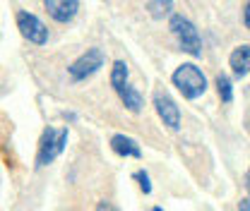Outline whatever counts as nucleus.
<instances>
[{
  "instance_id": "1",
  "label": "nucleus",
  "mask_w": 250,
  "mask_h": 211,
  "mask_svg": "<svg viewBox=\"0 0 250 211\" xmlns=\"http://www.w3.org/2000/svg\"><path fill=\"white\" fill-rule=\"evenodd\" d=\"M171 82H173L176 89L181 91V96L188 98V101H195V98H200L207 91V77L195 62H183L171 75Z\"/></svg>"
},
{
  "instance_id": "2",
  "label": "nucleus",
  "mask_w": 250,
  "mask_h": 211,
  "mask_svg": "<svg viewBox=\"0 0 250 211\" xmlns=\"http://www.w3.org/2000/svg\"><path fill=\"white\" fill-rule=\"evenodd\" d=\"M168 29L176 36V41H178V46H181L183 53L192 56V58H200L202 56V36H200L197 27L188 17H183V15H171Z\"/></svg>"
},
{
  "instance_id": "3",
  "label": "nucleus",
  "mask_w": 250,
  "mask_h": 211,
  "mask_svg": "<svg viewBox=\"0 0 250 211\" xmlns=\"http://www.w3.org/2000/svg\"><path fill=\"white\" fill-rule=\"evenodd\" d=\"M67 127H46L41 139H39V151H36V168H46L48 163H53L58 156H61L65 147H67Z\"/></svg>"
},
{
  "instance_id": "4",
  "label": "nucleus",
  "mask_w": 250,
  "mask_h": 211,
  "mask_svg": "<svg viewBox=\"0 0 250 211\" xmlns=\"http://www.w3.org/2000/svg\"><path fill=\"white\" fill-rule=\"evenodd\" d=\"M104 62H106V58H104L101 48H87V53H82L75 62H70L67 75L72 82H87L104 67Z\"/></svg>"
},
{
  "instance_id": "5",
  "label": "nucleus",
  "mask_w": 250,
  "mask_h": 211,
  "mask_svg": "<svg viewBox=\"0 0 250 211\" xmlns=\"http://www.w3.org/2000/svg\"><path fill=\"white\" fill-rule=\"evenodd\" d=\"M17 29L34 46H46L48 43V29H46V24L36 15L27 12V10H20L17 12Z\"/></svg>"
},
{
  "instance_id": "6",
  "label": "nucleus",
  "mask_w": 250,
  "mask_h": 211,
  "mask_svg": "<svg viewBox=\"0 0 250 211\" xmlns=\"http://www.w3.org/2000/svg\"><path fill=\"white\" fill-rule=\"evenodd\" d=\"M154 108L156 115L168 130H181V108L176 106V101L166 94H156L154 96Z\"/></svg>"
},
{
  "instance_id": "7",
  "label": "nucleus",
  "mask_w": 250,
  "mask_h": 211,
  "mask_svg": "<svg viewBox=\"0 0 250 211\" xmlns=\"http://www.w3.org/2000/svg\"><path fill=\"white\" fill-rule=\"evenodd\" d=\"M43 7L53 22L67 24L75 19V15L80 10V0H43Z\"/></svg>"
},
{
  "instance_id": "8",
  "label": "nucleus",
  "mask_w": 250,
  "mask_h": 211,
  "mask_svg": "<svg viewBox=\"0 0 250 211\" xmlns=\"http://www.w3.org/2000/svg\"><path fill=\"white\" fill-rule=\"evenodd\" d=\"M229 67H231V72H233L236 79L250 75V43H243V46H238V48L231 51V56H229Z\"/></svg>"
},
{
  "instance_id": "9",
  "label": "nucleus",
  "mask_w": 250,
  "mask_h": 211,
  "mask_svg": "<svg viewBox=\"0 0 250 211\" xmlns=\"http://www.w3.org/2000/svg\"><path fill=\"white\" fill-rule=\"evenodd\" d=\"M111 149L123 158H142V149H140L137 139H132L127 134H113L111 137Z\"/></svg>"
},
{
  "instance_id": "10",
  "label": "nucleus",
  "mask_w": 250,
  "mask_h": 211,
  "mask_svg": "<svg viewBox=\"0 0 250 211\" xmlns=\"http://www.w3.org/2000/svg\"><path fill=\"white\" fill-rule=\"evenodd\" d=\"M116 94L121 96L123 106L127 108V111H130V113H140V111H142V106H145V98H142V94L135 89V87L123 84L121 89H116Z\"/></svg>"
},
{
  "instance_id": "11",
  "label": "nucleus",
  "mask_w": 250,
  "mask_h": 211,
  "mask_svg": "<svg viewBox=\"0 0 250 211\" xmlns=\"http://www.w3.org/2000/svg\"><path fill=\"white\" fill-rule=\"evenodd\" d=\"M147 12L154 19H164L173 15V0H149L147 2Z\"/></svg>"
},
{
  "instance_id": "12",
  "label": "nucleus",
  "mask_w": 250,
  "mask_h": 211,
  "mask_svg": "<svg viewBox=\"0 0 250 211\" xmlns=\"http://www.w3.org/2000/svg\"><path fill=\"white\" fill-rule=\"evenodd\" d=\"M127 75H130L127 65L123 60H116L113 67H111V87L113 89H121L123 84H127Z\"/></svg>"
},
{
  "instance_id": "13",
  "label": "nucleus",
  "mask_w": 250,
  "mask_h": 211,
  "mask_svg": "<svg viewBox=\"0 0 250 211\" xmlns=\"http://www.w3.org/2000/svg\"><path fill=\"white\" fill-rule=\"evenodd\" d=\"M214 84H217V94H219V98H221V103H231L233 101V82L226 75H219Z\"/></svg>"
},
{
  "instance_id": "14",
  "label": "nucleus",
  "mask_w": 250,
  "mask_h": 211,
  "mask_svg": "<svg viewBox=\"0 0 250 211\" xmlns=\"http://www.w3.org/2000/svg\"><path fill=\"white\" fill-rule=\"evenodd\" d=\"M132 178L140 182V190H142L145 194H149V192H152V180H149V175H147L145 171H137V173H135Z\"/></svg>"
},
{
  "instance_id": "15",
  "label": "nucleus",
  "mask_w": 250,
  "mask_h": 211,
  "mask_svg": "<svg viewBox=\"0 0 250 211\" xmlns=\"http://www.w3.org/2000/svg\"><path fill=\"white\" fill-rule=\"evenodd\" d=\"M243 24H246V29H250V0L243 7Z\"/></svg>"
},
{
  "instance_id": "16",
  "label": "nucleus",
  "mask_w": 250,
  "mask_h": 211,
  "mask_svg": "<svg viewBox=\"0 0 250 211\" xmlns=\"http://www.w3.org/2000/svg\"><path fill=\"white\" fill-rule=\"evenodd\" d=\"M238 209H250V204H248V199H241V204H238Z\"/></svg>"
},
{
  "instance_id": "17",
  "label": "nucleus",
  "mask_w": 250,
  "mask_h": 211,
  "mask_svg": "<svg viewBox=\"0 0 250 211\" xmlns=\"http://www.w3.org/2000/svg\"><path fill=\"white\" fill-rule=\"evenodd\" d=\"M246 187H248V192H250V168H248V173H246Z\"/></svg>"
}]
</instances>
